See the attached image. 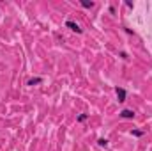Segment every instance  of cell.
<instances>
[{"instance_id": "obj_1", "label": "cell", "mask_w": 152, "mask_h": 151, "mask_svg": "<svg viewBox=\"0 0 152 151\" xmlns=\"http://www.w3.org/2000/svg\"><path fill=\"white\" fill-rule=\"evenodd\" d=\"M66 27H67V29H71V30H73V32H76V34H81V32H83V30L80 29V25H78V23H74V21H71V20H67V21H66Z\"/></svg>"}, {"instance_id": "obj_2", "label": "cell", "mask_w": 152, "mask_h": 151, "mask_svg": "<svg viewBox=\"0 0 152 151\" xmlns=\"http://www.w3.org/2000/svg\"><path fill=\"white\" fill-rule=\"evenodd\" d=\"M120 117H124V119H133V117H134V112L126 109V110H122V112H120Z\"/></svg>"}, {"instance_id": "obj_3", "label": "cell", "mask_w": 152, "mask_h": 151, "mask_svg": "<svg viewBox=\"0 0 152 151\" xmlns=\"http://www.w3.org/2000/svg\"><path fill=\"white\" fill-rule=\"evenodd\" d=\"M117 98H119V102H126V91L122 87H117Z\"/></svg>"}, {"instance_id": "obj_4", "label": "cell", "mask_w": 152, "mask_h": 151, "mask_svg": "<svg viewBox=\"0 0 152 151\" xmlns=\"http://www.w3.org/2000/svg\"><path fill=\"white\" fill-rule=\"evenodd\" d=\"M80 4H81L83 7H87V9L94 7V2H90V0H80Z\"/></svg>"}, {"instance_id": "obj_5", "label": "cell", "mask_w": 152, "mask_h": 151, "mask_svg": "<svg viewBox=\"0 0 152 151\" xmlns=\"http://www.w3.org/2000/svg\"><path fill=\"white\" fill-rule=\"evenodd\" d=\"M42 82V78H32V80H28V85H39Z\"/></svg>"}, {"instance_id": "obj_6", "label": "cell", "mask_w": 152, "mask_h": 151, "mask_svg": "<svg viewBox=\"0 0 152 151\" xmlns=\"http://www.w3.org/2000/svg\"><path fill=\"white\" fill-rule=\"evenodd\" d=\"M97 142H99V146H105V147L108 146V140H106V139H99Z\"/></svg>"}, {"instance_id": "obj_7", "label": "cell", "mask_w": 152, "mask_h": 151, "mask_svg": "<svg viewBox=\"0 0 152 151\" xmlns=\"http://www.w3.org/2000/svg\"><path fill=\"white\" fill-rule=\"evenodd\" d=\"M131 133H133V135H136V137H141V135H143V132H141V130H133Z\"/></svg>"}, {"instance_id": "obj_8", "label": "cell", "mask_w": 152, "mask_h": 151, "mask_svg": "<svg viewBox=\"0 0 152 151\" xmlns=\"http://www.w3.org/2000/svg\"><path fill=\"white\" fill-rule=\"evenodd\" d=\"M85 119H87V114H81V116L78 117V121H80V123H81V121H85Z\"/></svg>"}]
</instances>
